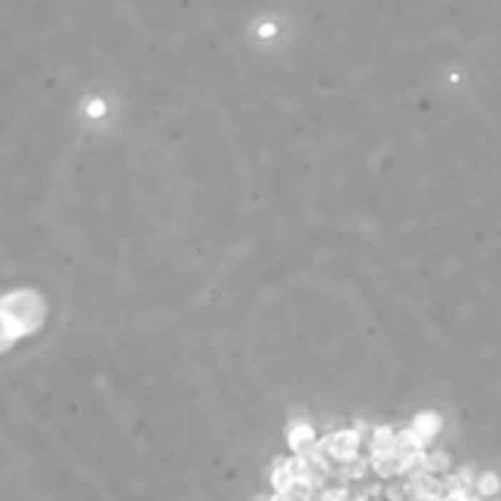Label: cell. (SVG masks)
Returning <instances> with one entry per match:
<instances>
[{"instance_id": "obj_9", "label": "cell", "mask_w": 501, "mask_h": 501, "mask_svg": "<svg viewBox=\"0 0 501 501\" xmlns=\"http://www.w3.org/2000/svg\"><path fill=\"white\" fill-rule=\"evenodd\" d=\"M440 501H469V492H466V490H457V492H445Z\"/></svg>"}, {"instance_id": "obj_6", "label": "cell", "mask_w": 501, "mask_h": 501, "mask_svg": "<svg viewBox=\"0 0 501 501\" xmlns=\"http://www.w3.org/2000/svg\"><path fill=\"white\" fill-rule=\"evenodd\" d=\"M475 490H478V495H484V498L495 495V492L501 490V481H498V475H492V472L481 475V478H478V484H475Z\"/></svg>"}, {"instance_id": "obj_4", "label": "cell", "mask_w": 501, "mask_h": 501, "mask_svg": "<svg viewBox=\"0 0 501 501\" xmlns=\"http://www.w3.org/2000/svg\"><path fill=\"white\" fill-rule=\"evenodd\" d=\"M427 442L413 431V427H404L401 434H395V448L398 451H407V455H419V451L425 448Z\"/></svg>"}, {"instance_id": "obj_8", "label": "cell", "mask_w": 501, "mask_h": 501, "mask_svg": "<svg viewBox=\"0 0 501 501\" xmlns=\"http://www.w3.org/2000/svg\"><path fill=\"white\" fill-rule=\"evenodd\" d=\"M351 495H348V490L345 487H339V490H324L322 492V501H348Z\"/></svg>"}, {"instance_id": "obj_2", "label": "cell", "mask_w": 501, "mask_h": 501, "mask_svg": "<svg viewBox=\"0 0 501 501\" xmlns=\"http://www.w3.org/2000/svg\"><path fill=\"white\" fill-rule=\"evenodd\" d=\"M313 442H316V434H313V427L309 425H292L289 427V448L298 451V455H309L313 451Z\"/></svg>"}, {"instance_id": "obj_5", "label": "cell", "mask_w": 501, "mask_h": 501, "mask_svg": "<svg viewBox=\"0 0 501 501\" xmlns=\"http://www.w3.org/2000/svg\"><path fill=\"white\" fill-rule=\"evenodd\" d=\"M372 448H377V451H395V434H392V427H374Z\"/></svg>"}, {"instance_id": "obj_3", "label": "cell", "mask_w": 501, "mask_h": 501, "mask_svg": "<svg viewBox=\"0 0 501 501\" xmlns=\"http://www.w3.org/2000/svg\"><path fill=\"white\" fill-rule=\"evenodd\" d=\"M440 427H442V419L437 413H419L413 419V431L425 440V442H431L437 434H440Z\"/></svg>"}, {"instance_id": "obj_7", "label": "cell", "mask_w": 501, "mask_h": 501, "mask_svg": "<svg viewBox=\"0 0 501 501\" xmlns=\"http://www.w3.org/2000/svg\"><path fill=\"white\" fill-rule=\"evenodd\" d=\"M369 469H372V463H369L366 457H357L354 463L345 466L342 478H348V481H360V478H366V472H369Z\"/></svg>"}, {"instance_id": "obj_1", "label": "cell", "mask_w": 501, "mask_h": 501, "mask_svg": "<svg viewBox=\"0 0 501 501\" xmlns=\"http://www.w3.org/2000/svg\"><path fill=\"white\" fill-rule=\"evenodd\" d=\"M327 457L339 460V463H354L357 460V445H360V434L357 431H339V434H327Z\"/></svg>"}]
</instances>
